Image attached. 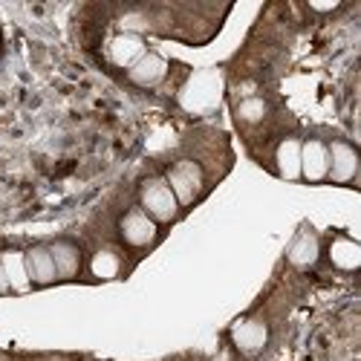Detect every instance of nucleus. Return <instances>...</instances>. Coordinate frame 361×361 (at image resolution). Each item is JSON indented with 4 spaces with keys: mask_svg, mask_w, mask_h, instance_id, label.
<instances>
[{
    "mask_svg": "<svg viewBox=\"0 0 361 361\" xmlns=\"http://www.w3.org/2000/svg\"><path fill=\"white\" fill-rule=\"evenodd\" d=\"M139 200H142V212H145L150 220H154V223H157V220L168 223V220L176 217L179 202H176V197H173V191L168 188L165 179H147V183L142 185V191H139Z\"/></svg>",
    "mask_w": 361,
    "mask_h": 361,
    "instance_id": "f257e3e1",
    "label": "nucleus"
},
{
    "mask_svg": "<svg viewBox=\"0 0 361 361\" xmlns=\"http://www.w3.org/2000/svg\"><path fill=\"white\" fill-rule=\"evenodd\" d=\"M165 183H168V188L173 191L176 202H183V205L194 202L197 194H200V188H202L200 165H194V162H176V165L168 171V179H165Z\"/></svg>",
    "mask_w": 361,
    "mask_h": 361,
    "instance_id": "f03ea898",
    "label": "nucleus"
},
{
    "mask_svg": "<svg viewBox=\"0 0 361 361\" xmlns=\"http://www.w3.org/2000/svg\"><path fill=\"white\" fill-rule=\"evenodd\" d=\"M118 231H122V240L128 246L133 249H145L157 240V223L150 220L142 208H133V212H128L122 217V223H118Z\"/></svg>",
    "mask_w": 361,
    "mask_h": 361,
    "instance_id": "7ed1b4c3",
    "label": "nucleus"
},
{
    "mask_svg": "<svg viewBox=\"0 0 361 361\" xmlns=\"http://www.w3.org/2000/svg\"><path fill=\"white\" fill-rule=\"evenodd\" d=\"M329 171V154L326 145H321L318 139H310L307 145H300V176L310 179V183H318Z\"/></svg>",
    "mask_w": 361,
    "mask_h": 361,
    "instance_id": "20e7f679",
    "label": "nucleus"
},
{
    "mask_svg": "<svg viewBox=\"0 0 361 361\" xmlns=\"http://www.w3.org/2000/svg\"><path fill=\"white\" fill-rule=\"evenodd\" d=\"M26 275H29V283H38V286H47L52 283L58 275H55V260L49 255V246H32L26 255Z\"/></svg>",
    "mask_w": 361,
    "mask_h": 361,
    "instance_id": "39448f33",
    "label": "nucleus"
},
{
    "mask_svg": "<svg viewBox=\"0 0 361 361\" xmlns=\"http://www.w3.org/2000/svg\"><path fill=\"white\" fill-rule=\"evenodd\" d=\"M128 73H130V81H133V84H139V87H154V84H159V81L165 78L168 61H165L162 55H157V52H145Z\"/></svg>",
    "mask_w": 361,
    "mask_h": 361,
    "instance_id": "423d86ee",
    "label": "nucleus"
},
{
    "mask_svg": "<svg viewBox=\"0 0 361 361\" xmlns=\"http://www.w3.org/2000/svg\"><path fill=\"white\" fill-rule=\"evenodd\" d=\"M49 255L55 260V275L61 281H70L81 272V252H78L75 243H70V240H58V243H52Z\"/></svg>",
    "mask_w": 361,
    "mask_h": 361,
    "instance_id": "0eeeda50",
    "label": "nucleus"
},
{
    "mask_svg": "<svg viewBox=\"0 0 361 361\" xmlns=\"http://www.w3.org/2000/svg\"><path fill=\"white\" fill-rule=\"evenodd\" d=\"M329 154V176L336 179V183H350L355 176V150L347 145V142H333L326 147Z\"/></svg>",
    "mask_w": 361,
    "mask_h": 361,
    "instance_id": "6e6552de",
    "label": "nucleus"
},
{
    "mask_svg": "<svg viewBox=\"0 0 361 361\" xmlns=\"http://www.w3.org/2000/svg\"><path fill=\"white\" fill-rule=\"evenodd\" d=\"M145 55V41L136 38V35H118L110 41V61L130 70L139 58Z\"/></svg>",
    "mask_w": 361,
    "mask_h": 361,
    "instance_id": "1a4fd4ad",
    "label": "nucleus"
},
{
    "mask_svg": "<svg viewBox=\"0 0 361 361\" xmlns=\"http://www.w3.org/2000/svg\"><path fill=\"white\" fill-rule=\"evenodd\" d=\"M231 338H234V344H237L240 353L255 355V353H260L263 344H266V326L257 324V321H243V324H237V326L231 329Z\"/></svg>",
    "mask_w": 361,
    "mask_h": 361,
    "instance_id": "9d476101",
    "label": "nucleus"
},
{
    "mask_svg": "<svg viewBox=\"0 0 361 361\" xmlns=\"http://www.w3.org/2000/svg\"><path fill=\"white\" fill-rule=\"evenodd\" d=\"M0 266H4V275H6V283H9V289H15V292H23V289H29V275H26V260H23V255L20 252H4L0 255Z\"/></svg>",
    "mask_w": 361,
    "mask_h": 361,
    "instance_id": "9b49d317",
    "label": "nucleus"
},
{
    "mask_svg": "<svg viewBox=\"0 0 361 361\" xmlns=\"http://www.w3.org/2000/svg\"><path fill=\"white\" fill-rule=\"evenodd\" d=\"M275 165L278 173L286 179H298L300 176V142L286 139L278 145V154H275Z\"/></svg>",
    "mask_w": 361,
    "mask_h": 361,
    "instance_id": "f8f14e48",
    "label": "nucleus"
},
{
    "mask_svg": "<svg viewBox=\"0 0 361 361\" xmlns=\"http://www.w3.org/2000/svg\"><path fill=\"white\" fill-rule=\"evenodd\" d=\"M315 257H318V240H315V234L300 231L292 240V246H289V260L295 266H310V263H315Z\"/></svg>",
    "mask_w": 361,
    "mask_h": 361,
    "instance_id": "ddd939ff",
    "label": "nucleus"
},
{
    "mask_svg": "<svg viewBox=\"0 0 361 361\" xmlns=\"http://www.w3.org/2000/svg\"><path fill=\"white\" fill-rule=\"evenodd\" d=\"M90 272H93L96 278H102V281H110V278H116L118 272H122V257H118L116 252H110V249H102V252L93 255V260H90Z\"/></svg>",
    "mask_w": 361,
    "mask_h": 361,
    "instance_id": "4468645a",
    "label": "nucleus"
},
{
    "mask_svg": "<svg viewBox=\"0 0 361 361\" xmlns=\"http://www.w3.org/2000/svg\"><path fill=\"white\" fill-rule=\"evenodd\" d=\"M333 263L338 269H347V272L358 266V246L353 243L350 237H338L333 243Z\"/></svg>",
    "mask_w": 361,
    "mask_h": 361,
    "instance_id": "2eb2a0df",
    "label": "nucleus"
},
{
    "mask_svg": "<svg viewBox=\"0 0 361 361\" xmlns=\"http://www.w3.org/2000/svg\"><path fill=\"white\" fill-rule=\"evenodd\" d=\"M237 113H240V118H246V122H260L263 113H266V102L263 99H246Z\"/></svg>",
    "mask_w": 361,
    "mask_h": 361,
    "instance_id": "dca6fc26",
    "label": "nucleus"
},
{
    "mask_svg": "<svg viewBox=\"0 0 361 361\" xmlns=\"http://www.w3.org/2000/svg\"><path fill=\"white\" fill-rule=\"evenodd\" d=\"M9 283H6V275H4V266H0V292H6Z\"/></svg>",
    "mask_w": 361,
    "mask_h": 361,
    "instance_id": "f3484780",
    "label": "nucleus"
}]
</instances>
